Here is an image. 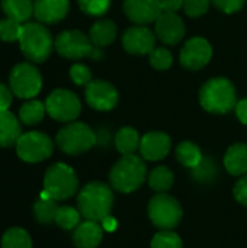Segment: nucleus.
I'll return each instance as SVG.
<instances>
[{
    "label": "nucleus",
    "mask_w": 247,
    "mask_h": 248,
    "mask_svg": "<svg viewBox=\"0 0 247 248\" xmlns=\"http://www.w3.org/2000/svg\"><path fill=\"white\" fill-rule=\"evenodd\" d=\"M114 206V192L103 182L87 183L77 196V209L86 221L102 222L111 215Z\"/></svg>",
    "instance_id": "obj_1"
},
{
    "label": "nucleus",
    "mask_w": 247,
    "mask_h": 248,
    "mask_svg": "<svg viewBox=\"0 0 247 248\" xmlns=\"http://www.w3.org/2000/svg\"><path fill=\"white\" fill-rule=\"evenodd\" d=\"M146 177L147 166L143 157H138L135 154L122 155V158L114 164L109 173L111 186L122 193L135 192L138 187H141Z\"/></svg>",
    "instance_id": "obj_2"
},
{
    "label": "nucleus",
    "mask_w": 247,
    "mask_h": 248,
    "mask_svg": "<svg viewBox=\"0 0 247 248\" xmlns=\"http://www.w3.org/2000/svg\"><path fill=\"white\" fill-rule=\"evenodd\" d=\"M199 103L207 112L218 115L229 113L237 105L236 89L229 78H211L199 90Z\"/></svg>",
    "instance_id": "obj_3"
},
{
    "label": "nucleus",
    "mask_w": 247,
    "mask_h": 248,
    "mask_svg": "<svg viewBox=\"0 0 247 248\" xmlns=\"http://www.w3.org/2000/svg\"><path fill=\"white\" fill-rule=\"evenodd\" d=\"M22 54L29 62H44L54 49V39L44 23H25L19 38Z\"/></svg>",
    "instance_id": "obj_4"
},
{
    "label": "nucleus",
    "mask_w": 247,
    "mask_h": 248,
    "mask_svg": "<svg viewBox=\"0 0 247 248\" xmlns=\"http://www.w3.org/2000/svg\"><path fill=\"white\" fill-rule=\"evenodd\" d=\"M54 49L64 58L80 60L90 57L92 60H100L103 57L102 48L95 46L87 35L82 31H63L54 39Z\"/></svg>",
    "instance_id": "obj_5"
},
{
    "label": "nucleus",
    "mask_w": 247,
    "mask_h": 248,
    "mask_svg": "<svg viewBox=\"0 0 247 248\" xmlns=\"http://www.w3.org/2000/svg\"><path fill=\"white\" fill-rule=\"evenodd\" d=\"M79 189V179L74 170L64 164L55 163L49 166L44 174V190L54 201H66Z\"/></svg>",
    "instance_id": "obj_6"
},
{
    "label": "nucleus",
    "mask_w": 247,
    "mask_h": 248,
    "mask_svg": "<svg viewBox=\"0 0 247 248\" xmlns=\"http://www.w3.org/2000/svg\"><path fill=\"white\" fill-rule=\"evenodd\" d=\"M58 148L68 155H79L89 151L96 144V134L83 122H70L57 132Z\"/></svg>",
    "instance_id": "obj_7"
},
{
    "label": "nucleus",
    "mask_w": 247,
    "mask_h": 248,
    "mask_svg": "<svg viewBox=\"0 0 247 248\" xmlns=\"http://www.w3.org/2000/svg\"><path fill=\"white\" fill-rule=\"evenodd\" d=\"M9 87L16 97L31 100L42 89V76L32 62H19L10 71Z\"/></svg>",
    "instance_id": "obj_8"
},
{
    "label": "nucleus",
    "mask_w": 247,
    "mask_h": 248,
    "mask_svg": "<svg viewBox=\"0 0 247 248\" xmlns=\"http://www.w3.org/2000/svg\"><path fill=\"white\" fill-rule=\"evenodd\" d=\"M148 218L160 230L175 228L183 215L181 203L170 195L157 193L148 203Z\"/></svg>",
    "instance_id": "obj_9"
},
{
    "label": "nucleus",
    "mask_w": 247,
    "mask_h": 248,
    "mask_svg": "<svg viewBox=\"0 0 247 248\" xmlns=\"http://www.w3.org/2000/svg\"><path fill=\"white\" fill-rule=\"evenodd\" d=\"M16 154L25 163H41L51 157L54 151L52 140L38 131L22 134L16 142Z\"/></svg>",
    "instance_id": "obj_10"
},
{
    "label": "nucleus",
    "mask_w": 247,
    "mask_h": 248,
    "mask_svg": "<svg viewBox=\"0 0 247 248\" xmlns=\"http://www.w3.org/2000/svg\"><path fill=\"white\" fill-rule=\"evenodd\" d=\"M47 113L58 122H73L82 112V103L76 93L67 89H55L45 100Z\"/></svg>",
    "instance_id": "obj_11"
},
{
    "label": "nucleus",
    "mask_w": 247,
    "mask_h": 248,
    "mask_svg": "<svg viewBox=\"0 0 247 248\" xmlns=\"http://www.w3.org/2000/svg\"><path fill=\"white\" fill-rule=\"evenodd\" d=\"M213 57V46L205 38L195 36L186 41L181 51V64L186 70L204 68Z\"/></svg>",
    "instance_id": "obj_12"
},
{
    "label": "nucleus",
    "mask_w": 247,
    "mask_h": 248,
    "mask_svg": "<svg viewBox=\"0 0 247 248\" xmlns=\"http://www.w3.org/2000/svg\"><path fill=\"white\" fill-rule=\"evenodd\" d=\"M86 102L90 108L106 112L118 105V90L105 80H92L86 86Z\"/></svg>",
    "instance_id": "obj_13"
},
{
    "label": "nucleus",
    "mask_w": 247,
    "mask_h": 248,
    "mask_svg": "<svg viewBox=\"0 0 247 248\" xmlns=\"http://www.w3.org/2000/svg\"><path fill=\"white\" fill-rule=\"evenodd\" d=\"M156 36L143 25L128 28L122 35V46L132 55H148L154 49Z\"/></svg>",
    "instance_id": "obj_14"
},
{
    "label": "nucleus",
    "mask_w": 247,
    "mask_h": 248,
    "mask_svg": "<svg viewBox=\"0 0 247 248\" xmlns=\"http://www.w3.org/2000/svg\"><path fill=\"white\" fill-rule=\"evenodd\" d=\"M156 35L167 45H176L185 36V23L175 12H162L156 20Z\"/></svg>",
    "instance_id": "obj_15"
},
{
    "label": "nucleus",
    "mask_w": 247,
    "mask_h": 248,
    "mask_svg": "<svg viewBox=\"0 0 247 248\" xmlns=\"http://www.w3.org/2000/svg\"><path fill=\"white\" fill-rule=\"evenodd\" d=\"M124 12L131 22L146 26L156 22L163 10L159 0H125Z\"/></svg>",
    "instance_id": "obj_16"
},
{
    "label": "nucleus",
    "mask_w": 247,
    "mask_h": 248,
    "mask_svg": "<svg viewBox=\"0 0 247 248\" xmlns=\"http://www.w3.org/2000/svg\"><path fill=\"white\" fill-rule=\"evenodd\" d=\"M172 147V141L167 134L165 132H148L141 138L140 153L141 157L147 161H159L163 160Z\"/></svg>",
    "instance_id": "obj_17"
},
{
    "label": "nucleus",
    "mask_w": 247,
    "mask_h": 248,
    "mask_svg": "<svg viewBox=\"0 0 247 248\" xmlns=\"http://www.w3.org/2000/svg\"><path fill=\"white\" fill-rule=\"evenodd\" d=\"M68 9L70 0H33V16L39 23H58L67 16Z\"/></svg>",
    "instance_id": "obj_18"
},
{
    "label": "nucleus",
    "mask_w": 247,
    "mask_h": 248,
    "mask_svg": "<svg viewBox=\"0 0 247 248\" xmlns=\"http://www.w3.org/2000/svg\"><path fill=\"white\" fill-rule=\"evenodd\" d=\"M103 237V228L99 222L86 221L77 225L73 234V243L77 248H96Z\"/></svg>",
    "instance_id": "obj_19"
},
{
    "label": "nucleus",
    "mask_w": 247,
    "mask_h": 248,
    "mask_svg": "<svg viewBox=\"0 0 247 248\" xmlns=\"http://www.w3.org/2000/svg\"><path fill=\"white\" fill-rule=\"evenodd\" d=\"M22 135V128L17 116L10 110H0V147L16 145Z\"/></svg>",
    "instance_id": "obj_20"
},
{
    "label": "nucleus",
    "mask_w": 247,
    "mask_h": 248,
    "mask_svg": "<svg viewBox=\"0 0 247 248\" xmlns=\"http://www.w3.org/2000/svg\"><path fill=\"white\" fill-rule=\"evenodd\" d=\"M224 167L233 176H243L247 173V145L234 144L224 155Z\"/></svg>",
    "instance_id": "obj_21"
},
{
    "label": "nucleus",
    "mask_w": 247,
    "mask_h": 248,
    "mask_svg": "<svg viewBox=\"0 0 247 248\" xmlns=\"http://www.w3.org/2000/svg\"><path fill=\"white\" fill-rule=\"evenodd\" d=\"M0 6L6 17L19 23L28 22L33 15V0H0Z\"/></svg>",
    "instance_id": "obj_22"
},
{
    "label": "nucleus",
    "mask_w": 247,
    "mask_h": 248,
    "mask_svg": "<svg viewBox=\"0 0 247 248\" xmlns=\"http://www.w3.org/2000/svg\"><path fill=\"white\" fill-rule=\"evenodd\" d=\"M89 38L95 46L102 48V46L111 45L116 38V25L109 19L98 20L90 28Z\"/></svg>",
    "instance_id": "obj_23"
},
{
    "label": "nucleus",
    "mask_w": 247,
    "mask_h": 248,
    "mask_svg": "<svg viewBox=\"0 0 247 248\" xmlns=\"http://www.w3.org/2000/svg\"><path fill=\"white\" fill-rule=\"evenodd\" d=\"M140 144H141V138L138 132L131 126L121 128L115 135V147L122 155L135 154V151L140 150Z\"/></svg>",
    "instance_id": "obj_24"
},
{
    "label": "nucleus",
    "mask_w": 247,
    "mask_h": 248,
    "mask_svg": "<svg viewBox=\"0 0 247 248\" xmlns=\"http://www.w3.org/2000/svg\"><path fill=\"white\" fill-rule=\"evenodd\" d=\"M176 158L182 166L188 169H195L201 164L204 157L197 144L191 141H183L176 148Z\"/></svg>",
    "instance_id": "obj_25"
},
{
    "label": "nucleus",
    "mask_w": 247,
    "mask_h": 248,
    "mask_svg": "<svg viewBox=\"0 0 247 248\" xmlns=\"http://www.w3.org/2000/svg\"><path fill=\"white\" fill-rule=\"evenodd\" d=\"M47 113L45 103L39 100H28L19 109V121L25 125H36L39 124Z\"/></svg>",
    "instance_id": "obj_26"
},
{
    "label": "nucleus",
    "mask_w": 247,
    "mask_h": 248,
    "mask_svg": "<svg viewBox=\"0 0 247 248\" xmlns=\"http://www.w3.org/2000/svg\"><path fill=\"white\" fill-rule=\"evenodd\" d=\"M173 180H175L173 173L165 166H159L153 169L151 173L148 174V186L157 193L167 192L173 186Z\"/></svg>",
    "instance_id": "obj_27"
},
{
    "label": "nucleus",
    "mask_w": 247,
    "mask_h": 248,
    "mask_svg": "<svg viewBox=\"0 0 247 248\" xmlns=\"http://www.w3.org/2000/svg\"><path fill=\"white\" fill-rule=\"evenodd\" d=\"M57 201L54 199H38L33 205V215L39 224H51L55 222V215L58 211Z\"/></svg>",
    "instance_id": "obj_28"
},
{
    "label": "nucleus",
    "mask_w": 247,
    "mask_h": 248,
    "mask_svg": "<svg viewBox=\"0 0 247 248\" xmlns=\"http://www.w3.org/2000/svg\"><path fill=\"white\" fill-rule=\"evenodd\" d=\"M1 248H32V240L23 228L15 227L3 234Z\"/></svg>",
    "instance_id": "obj_29"
},
{
    "label": "nucleus",
    "mask_w": 247,
    "mask_h": 248,
    "mask_svg": "<svg viewBox=\"0 0 247 248\" xmlns=\"http://www.w3.org/2000/svg\"><path fill=\"white\" fill-rule=\"evenodd\" d=\"M80 211L73 206H60L55 215V224L63 230H76L80 224Z\"/></svg>",
    "instance_id": "obj_30"
},
{
    "label": "nucleus",
    "mask_w": 247,
    "mask_h": 248,
    "mask_svg": "<svg viewBox=\"0 0 247 248\" xmlns=\"http://www.w3.org/2000/svg\"><path fill=\"white\" fill-rule=\"evenodd\" d=\"M182 240L178 234L172 232L170 230H162L157 232L153 240L150 248H182Z\"/></svg>",
    "instance_id": "obj_31"
},
{
    "label": "nucleus",
    "mask_w": 247,
    "mask_h": 248,
    "mask_svg": "<svg viewBox=\"0 0 247 248\" xmlns=\"http://www.w3.org/2000/svg\"><path fill=\"white\" fill-rule=\"evenodd\" d=\"M22 26L19 22L10 19V17H4L0 20V39L4 42H15L19 41L20 33H22Z\"/></svg>",
    "instance_id": "obj_32"
},
{
    "label": "nucleus",
    "mask_w": 247,
    "mask_h": 248,
    "mask_svg": "<svg viewBox=\"0 0 247 248\" xmlns=\"http://www.w3.org/2000/svg\"><path fill=\"white\" fill-rule=\"evenodd\" d=\"M148 61L150 64L156 68V70H160V71H165L167 68H170L172 62H173V57H172V52L165 48V46H159V48H154L150 54H148Z\"/></svg>",
    "instance_id": "obj_33"
},
{
    "label": "nucleus",
    "mask_w": 247,
    "mask_h": 248,
    "mask_svg": "<svg viewBox=\"0 0 247 248\" xmlns=\"http://www.w3.org/2000/svg\"><path fill=\"white\" fill-rule=\"evenodd\" d=\"M77 3L89 16H102L111 6V0H77Z\"/></svg>",
    "instance_id": "obj_34"
},
{
    "label": "nucleus",
    "mask_w": 247,
    "mask_h": 248,
    "mask_svg": "<svg viewBox=\"0 0 247 248\" xmlns=\"http://www.w3.org/2000/svg\"><path fill=\"white\" fill-rule=\"evenodd\" d=\"M210 3L211 0H185L183 10L191 17H199L208 12Z\"/></svg>",
    "instance_id": "obj_35"
},
{
    "label": "nucleus",
    "mask_w": 247,
    "mask_h": 248,
    "mask_svg": "<svg viewBox=\"0 0 247 248\" xmlns=\"http://www.w3.org/2000/svg\"><path fill=\"white\" fill-rule=\"evenodd\" d=\"M70 77L77 86H87L92 81V71L84 64H74L70 68Z\"/></svg>",
    "instance_id": "obj_36"
},
{
    "label": "nucleus",
    "mask_w": 247,
    "mask_h": 248,
    "mask_svg": "<svg viewBox=\"0 0 247 248\" xmlns=\"http://www.w3.org/2000/svg\"><path fill=\"white\" fill-rule=\"evenodd\" d=\"M213 3L224 13H236L243 9L246 0H213Z\"/></svg>",
    "instance_id": "obj_37"
},
{
    "label": "nucleus",
    "mask_w": 247,
    "mask_h": 248,
    "mask_svg": "<svg viewBox=\"0 0 247 248\" xmlns=\"http://www.w3.org/2000/svg\"><path fill=\"white\" fill-rule=\"evenodd\" d=\"M192 170H194V176H195L198 180H199V179H213V176H214V173H215V166L211 164L210 160H204V158H202L201 164H199L198 167L192 169Z\"/></svg>",
    "instance_id": "obj_38"
},
{
    "label": "nucleus",
    "mask_w": 247,
    "mask_h": 248,
    "mask_svg": "<svg viewBox=\"0 0 247 248\" xmlns=\"http://www.w3.org/2000/svg\"><path fill=\"white\" fill-rule=\"evenodd\" d=\"M233 195H234V199L247 206V176L242 177L236 185H234V189H233Z\"/></svg>",
    "instance_id": "obj_39"
},
{
    "label": "nucleus",
    "mask_w": 247,
    "mask_h": 248,
    "mask_svg": "<svg viewBox=\"0 0 247 248\" xmlns=\"http://www.w3.org/2000/svg\"><path fill=\"white\" fill-rule=\"evenodd\" d=\"M13 100V92L4 83H0V110H9Z\"/></svg>",
    "instance_id": "obj_40"
},
{
    "label": "nucleus",
    "mask_w": 247,
    "mask_h": 248,
    "mask_svg": "<svg viewBox=\"0 0 247 248\" xmlns=\"http://www.w3.org/2000/svg\"><path fill=\"white\" fill-rule=\"evenodd\" d=\"M183 1L185 0H159L163 12H175V13L176 10L183 7Z\"/></svg>",
    "instance_id": "obj_41"
},
{
    "label": "nucleus",
    "mask_w": 247,
    "mask_h": 248,
    "mask_svg": "<svg viewBox=\"0 0 247 248\" xmlns=\"http://www.w3.org/2000/svg\"><path fill=\"white\" fill-rule=\"evenodd\" d=\"M236 115L239 118V121L242 124L247 125V99H243L240 102H237L236 105Z\"/></svg>",
    "instance_id": "obj_42"
},
{
    "label": "nucleus",
    "mask_w": 247,
    "mask_h": 248,
    "mask_svg": "<svg viewBox=\"0 0 247 248\" xmlns=\"http://www.w3.org/2000/svg\"><path fill=\"white\" fill-rule=\"evenodd\" d=\"M118 227V222H116V219L114 218V217H106L103 221H102V228L103 230H106V231H114L115 228Z\"/></svg>",
    "instance_id": "obj_43"
}]
</instances>
